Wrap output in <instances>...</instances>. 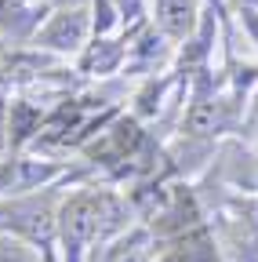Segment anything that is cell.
Returning <instances> with one entry per match:
<instances>
[{"label":"cell","instance_id":"cell-3","mask_svg":"<svg viewBox=\"0 0 258 262\" xmlns=\"http://www.w3.org/2000/svg\"><path fill=\"white\" fill-rule=\"evenodd\" d=\"M0 229H8L22 241H33L40 248H51L55 241V219L44 208H29V204H15L8 211H0Z\"/></svg>","mask_w":258,"mask_h":262},{"label":"cell","instance_id":"cell-7","mask_svg":"<svg viewBox=\"0 0 258 262\" xmlns=\"http://www.w3.org/2000/svg\"><path fill=\"white\" fill-rule=\"evenodd\" d=\"M189 131L193 135H215V131H222V110L215 102H197L189 110Z\"/></svg>","mask_w":258,"mask_h":262},{"label":"cell","instance_id":"cell-1","mask_svg":"<svg viewBox=\"0 0 258 262\" xmlns=\"http://www.w3.org/2000/svg\"><path fill=\"white\" fill-rule=\"evenodd\" d=\"M99 233H102V196L77 193L73 201L62 208V219H58V237H62L66 262H84L91 241Z\"/></svg>","mask_w":258,"mask_h":262},{"label":"cell","instance_id":"cell-11","mask_svg":"<svg viewBox=\"0 0 258 262\" xmlns=\"http://www.w3.org/2000/svg\"><path fill=\"white\" fill-rule=\"evenodd\" d=\"M116 26V8L113 0H95V29L99 33H109Z\"/></svg>","mask_w":258,"mask_h":262},{"label":"cell","instance_id":"cell-2","mask_svg":"<svg viewBox=\"0 0 258 262\" xmlns=\"http://www.w3.org/2000/svg\"><path fill=\"white\" fill-rule=\"evenodd\" d=\"M87 11L84 8H66L51 15V22L44 29H37V44L48 48V51H77L84 40H87Z\"/></svg>","mask_w":258,"mask_h":262},{"label":"cell","instance_id":"cell-4","mask_svg":"<svg viewBox=\"0 0 258 262\" xmlns=\"http://www.w3.org/2000/svg\"><path fill=\"white\" fill-rule=\"evenodd\" d=\"M44 4L37 8L33 0H0V37H26L40 29Z\"/></svg>","mask_w":258,"mask_h":262},{"label":"cell","instance_id":"cell-5","mask_svg":"<svg viewBox=\"0 0 258 262\" xmlns=\"http://www.w3.org/2000/svg\"><path fill=\"white\" fill-rule=\"evenodd\" d=\"M156 26L171 40L189 37L197 26V0H156Z\"/></svg>","mask_w":258,"mask_h":262},{"label":"cell","instance_id":"cell-12","mask_svg":"<svg viewBox=\"0 0 258 262\" xmlns=\"http://www.w3.org/2000/svg\"><path fill=\"white\" fill-rule=\"evenodd\" d=\"M113 8H116L120 22H138L146 11V0H113Z\"/></svg>","mask_w":258,"mask_h":262},{"label":"cell","instance_id":"cell-10","mask_svg":"<svg viewBox=\"0 0 258 262\" xmlns=\"http://www.w3.org/2000/svg\"><path fill=\"white\" fill-rule=\"evenodd\" d=\"M37 124V113L29 110L26 102H18L15 110H11V131H15V142H22L26 135H29V127Z\"/></svg>","mask_w":258,"mask_h":262},{"label":"cell","instance_id":"cell-8","mask_svg":"<svg viewBox=\"0 0 258 262\" xmlns=\"http://www.w3.org/2000/svg\"><path fill=\"white\" fill-rule=\"evenodd\" d=\"M109 262H149V233L124 237V241L109 251Z\"/></svg>","mask_w":258,"mask_h":262},{"label":"cell","instance_id":"cell-6","mask_svg":"<svg viewBox=\"0 0 258 262\" xmlns=\"http://www.w3.org/2000/svg\"><path fill=\"white\" fill-rule=\"evenodd\" d=\"M116 62H120V44L113 40H95L84 55V70L87 73H113L116 70Z\"/></svg>","mask_w":258,"mask_h":262},{"label":"cell","instance_id":"cell-9","mask_svg":"<svg viewBox=\"0 0 258 262\" xmlns=\"http://www.w3.org/2000/svg\"><path fill=\"white\" fill-rule=\"evenodd\" d=\"M0 262H44L33 248H26L22 237L8 233V229H0Z\"/></svg>","mask_w":258,"mask_h":262},{"label":"cell","instance_id":"cell-13","mask_svg":"<svg viewBox=\"0 0 258 262\" xmlns=\"http://www.w3.org/2000/svg\"><path fill=\"white\" fill-rule=\"evenodd\" d=\"M240 4H244V11H251V8L258 4V0H240Z\"/></svg>","mask_w":258,"mask_h":262}]
</instances>
